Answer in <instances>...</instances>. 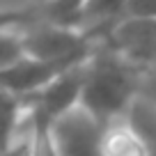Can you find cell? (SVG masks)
<instances>
[{
  "label": "cell",
  "mask_w": 156,
  "mask_h": 156,
  "mask_svg": "<svg viewBox=\"0 0 156 156\" xmlns=\"http://www.w3.org/2000/svg\"><path fill=\"white\" fill-rule=\"evenodd\" d=\"M129 119L140 129L145 140L149 142L151 156H156V108L149 101H145L142 97H138V101L129 110Z\"/></svg>",
  "instance_id": "cell-11"
},
{
  "label": "cell",
  "mask_w": 156,
  "mask_h": 156,
  "mask_svg": "<svg viewBox=\"0 0 156 156\" xmlns=\"http://www.w3.org/2000/svg\"><path fill=\"white\" fill-rule=\"evenodd\" d=\"M28 108L23 97L7 90H0V156L9 154L16 147V133L25 122Z\"/></svg>",
  "instance_id": "cell-7"
},
{
  "label": "cell",
  "mask_w": 156,
  "mask_h": 156,
  "mask_svg": "<svg viewBox=\"0 0 156 156\" xmlns=\"http://www.w3.org/2000/svg\"><path fill=\"white\" fill-rule=\"evenodd\" d=\"M78 67V64H64V62H51V60H39L32 55H25L14 67L0 71V90L14 92L19 97L34 94L37 90L46 87L51 80L62 76L64 71Z\"/></svg>",
  "instance_id": "cell-5"
},
{
  "label": "cell",
  "mask_w": 156,
  "mask_h": 156,
  "mask_svg": "<svg viewBox=\"0 0 156 156\" xmlns=\"http://www.w3.org/2000/svg\"><path fill=\"white\" fill-rule=\"evenodd\" d=\"M103 124L78 106L55 122L51 131L55 156H103Z\"/></svg>",
  "instance_id": "cell-4"
},
{
  "label": "cell",
  "mask_w": 156,
  "mask_h": 156,
  "mask_svg": "<svg viewBox=\"0 0 156 156\" xmlns=\"http://www.w3.org/2000/svg\"><path fill=\"white\" fill-rule=\"evenodd\" d=\"M140 97L156 108V67L149 69V71H145V76H142V92H140Z\"/></svg>",
  "instance_id": "cell-14"
},
{
  "label": "cell",
  "mask_w": 156,
  "mask_h": 156,
  "mask_svg": "<svg viewBox=\"0 0 156 156\" xmlns=\"http://www.w3.org/2000/svg\"><path fill=\"white\" fill-rule=\"evenodd\" d=\"M28 55L25 51L23 28H2L0 30V71L14 67Z\"/></svg>",
  "instance_id": "cell-10"
},
{
  "label": "cell",
  "mask_w": 156,
  "mask_h": 156,
  "mask_svg": "<svg viewBox=\"0 0 156 156\" xmlns=\"http://www.w3.org/2000/svg\"><path fill=\"white\" fill-rule=\"evenodd\" d=\"M145 71L124 60L103 41L83 64L80 108L101 124L129 115L142 92Z\"/></svg>",
  "instance_id": "cell-1"
},
{
  "label": "cell",
  "mask_w": 156,
  "mask_h": 156,
  "mask_svg": "<svg viewBox=\"0 0 156 156\" xmlns=\"http://www.w3.org/2000/svg\"><path fill=\"white\" fill-rule=\"evenodd\" d=\"M106 44L142 71L156 67V19L122 16L101 34Z\"/></svg>",
  "instance_id": "cell-3"
},
{
  "label": "cell",
  "mask_w": 156,
  "mask_h": 156,
  "mask_svg": "<svg viewBox=\"0 0 156 156\" xmlns=\"http://www.w3.org/2000/svg\"><path fill=\"white\" fill-rule=\"evenodd\" d=\"M124 16H136V19H156V0H126Z\"/></svg>",
  "instance_id": "cell-13"
},
{
  "label": "cell",
  "mask_w": 156,
  "mask_h": 156,
  "mask_svg": "<svg viewBox=\"0 0 156 156\" xmlns=\"http://www.w3.org/2000/svg\"><path fill=\"white\" fill-rule=\"evenodd\" d=\"M101 147L103 156H151L149 142L145 140L140 129L129 119V115L103 124Z\"/></svg>",
  "instance_id": "cell-6"
},
{
  "label": "cell",
  "mask_w": 156,
  "mask_h": 156,
  "mask_svg": "<svg viewBox=\"0 0 156 156\" xmlns=\"http://www.w3.org/2000/svg\"><path fill=\"white\" fill-rule=\"evenodd\" d=\"M39 21V2L25 7H7L0 9V30L2 28H28Z\"/></svg>",
  "instance_id": "cell-12"
},
{
  "label": "cell",
  "mask_w": 156,
  "mask_h": 156,
  "mask_svg": "<svg viewBox=\"0 0 156 156\" xmlns=\"http://www.w3.org/2000/svg\"><path fill=\"white\" fill-rule=\"evenodd\" d=\"M126 0H87L85 21L87 28H92L97 34H103L115 21L124 16Z\"/></svg>",
  "instance_id": "cell-9"
},
{
  "label": "cell",
  "mask_w": 156,
  "mask_h": 156,
  "mask_svg": "<svg viewBox=\"0 0 156 156\" xmlns=\"http://www.w3.org/2000/svg\"><path fill=\"white\" fill-rule=\"evenodd\" d=\"M87 0H41L39 2V21L67 28H87L85 21Z\"/></svg>",
  "instance_id": "cell-8"
},
{
  "label": "cell",
  "mask_w": 156,
  "mask_h": 156,
  "mask_svg": "<svg viewBox=\"0 0 156 156\" xmlns=\"http://www.w3.org/2000/svg\"><path fill=\"white\" fill-rule=\"evenodd\" d=\"M94 37L97 32L92 28H67L46 21L23 28L28 55L64 64H83L97 48Z\"/></svg>",
  "instance_id": "cell-2"
}]
</instances>
